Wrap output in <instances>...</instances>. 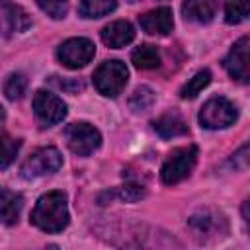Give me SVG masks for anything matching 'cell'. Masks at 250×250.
Masks as SVG:
<instances>
[{"mask_svg":"<svg viewBox=\"0 0 250 250\" xmlns=\"http://www.w3.org/2000/svg\"><path fill=\"white\" fill-rule=\"evenodd\" d=\"M62 166V156L55 146H43L37 148L35 152H31L25 162L21 164V176L31 180V178H39V176H47L57 172Z\"/></svg>","mask_w":250,"mask_h":250,"instance_id":"cell-6","label":"cell"},{"mask_svg":"<svg viewBox=\"0 0 250 250\" xmlns=\"http://www.w3.org/2000/svg\"><path fill=\"white\" fill-rule=\"evenodd\" d=\"M115 8L117 0H82L78 12L82 18H102L111 14Z\"/></svg>","mask_w":250,"mask_h":250,"instance_id":"cell-18","label":"cell"},{"mask_svg":"<svg viewBox=\"0 0 250 250\" xmlns=\"http://www.w3.org/2000/svg\"><path fill=\"white\" fill-rule=\"evenodd\" d=\"M37 6L53 20H62L68 14V0H37Z\"/></svg>","mask_w":250,"mask_h":250,"instance_id":"cell-24","label":"cell"},{"mask_svg":"<svg viewBox=\"0 0 250 250\" xmlns=\"http://www.w3.org/2000/svg\"><path fill=\"white\" fill-rule=\"evenodd\" d=\"M25 88H27V80L21 72H14L6 78L4 82V94L8 100H20L23 94H25Z\"/></svg>","mask_w":250,"mask_h":250,"instance_id":"cell-23","label":"cell"},{"mask_svg":"<svg viewBox=\"0 0 250 250\" xmlns=\"http://www.w3.org/2000/svg\"><path fill=\"white\" fill-rule=\"evenodd\" d=\"M64 141L66 146L78 154V156H90L92 152H96L102 145V135L100 131L86 123V121H78V123H70L64 129Z\"/></svg>","mask_w":250,"mask_h":250,"instance_id":"cell-4","label":"cell"},{"mask_svg":"<svg viewBox=\"0 0 250 250\" xmlns=\"http://www.w3.org/2000/svg\"><path fill=\"white\" fill-rule=\"evenodd\" d=\"M143 195H145V189L139 188V186H133V184L123 186V188L119 189V197H121L123 201H137V199H141Z\"/></svg>","mask_w":250,"mask_h":250,"instance_id":"cell-25","label":"cell"},{"mask_svg":"<svg viewBox=\"0 0 250 250\" xmlns=\"http://www.w3.org/2000/svg\"><path fill=\"white\" fill-rule=\"evenodd\" d=\"M129 2H137V0H129Z\"/></svg>","mask_w":250,"mask_h":250,"instance_id":"cell-27","label":"cell"},{"mask_svg":"<svg viewBox=\"0 0 250 250\" xmlns=\"http://www.w3.org/2000/svg\"><path fill=\"white\" fill-rule=\"evenodd\" d=\"M33 113L41 127H53L66 117V104L47 90H37L33 96Z\"/></svg>","mask_w":250,"mask_h":250,"instance_id":"cell-7","label":"cell"},{"mask_svg":"<svg viewBox=\"0 0 250 250\" xmlns=\"http://www.w3.org/2000/svg\"><path fill=\"white\" fill-rule=\"evenodd\" d=\"M139 25L148 35H168L172 31V27H174L172 10L166 8V6L150 10V12L143 14V16H139Z\"/></svg>","mask_w":250,"mask_h":250,"instance_id":"cell-12","label":"cell"},{"mask_svg":"<svg viewBox=\"0 0 250 250\" xmlns=\"http://www.w3.org/2000/svg\"><path fill=\"white\" fill-rule=\"evenodd\" d=\"M4 121H6V109L0 105V127L4 125Z\"/></svg>","mask_w":250,"mask_h":250,"instance_id":"cell-26","label":"cell"},{"mask_svg":"<svg viewBox=\"0 0 250 250\" xmlns=\"http://www.w3.org/2000/svg\"><path fill=\"white\" fill-rule=\"evenodd\" d=\"M31 223L43 232H61L68 225L66 195L62 191H49L41 195L31 211Z\"/></svg>","mask_w":250,"mask_h":250,"instance_id":"cell-1","label":"cell"},{"mask_svg":"<svg viewBox=\"0 0 250 250\" xmlns=\"http://www.w3.org/2000/svg\"><path fill=\"white\" fill-rule=\"evenodd\" d=\"M152 127H154V131L162 139H174V137H180V135L188 133V125H186V121L178 113H164V115H160L158 119H154Z\"/></svg>","mask_w":250,"mask_h":250,"instance_id":"cell-16","label":"cell"},{"mask_svg":"<svg viewBox=\"0 0 250 250\" xmlns=\"http://www.w3.org/2000/svg\"><path fill=\"white\" fill-rule=\"evenodd\" d=\"M29 25H31V20L21 6L12 4L8 0H0V33L2 35L8 37L12 33H21Z\"/></svg>","mask_w":250,"mask_h":250,"instance_id":"cell-10","label":"cell"},{"mask_svg":"<svg viewBox=\"0 0 250 250\" xmlns=\"http://www.w3.org/2000/svg\"><path fill=\"white\" fill-rule=\"evenodd\" d=\"M94 55H96V45L86 37L66 39L57 51L61 64H64L66 68H82L94 59Z\"/></svg>","mask_w":250,"mask_h":250,"instance_id":"cell-8","label":"cell"},{"mask_svg":"<svg viewBox=\"0 0 250 250\" xmlns=\"http://www.w3.org/2000/svg\"><path fill=\"white\" fill-rule=\"evenodd\" d=\"M195 162H197V146L195 145H188V146H180V148L172 150L160 170L162 182L166 186H174V184L186 180L191 174Z\"/></svg>","mask_w":250,"mask_h":250,"instance_id":"cell-2","label":"cell"},{"mask_svg":"<svg viewBox=\"0 0 250 250\" xmlns=\"http://www.w3.org/2000/svg\"><path fill=\"white\" fill-rule=\"evenodd\" d=\"M152 104H154V92H152L148 86H139V88H135V92H133L131 98H129V107H131L135 113L146 111Z\"/></svg>","mask_w":250,"mask_h":250,"instance_id":"cell-22","label":"cell"},{"mask_svg":"<svg viewBox=\"0 0 250 250\" xmlns=\"http://www.w3.org/2000/svg\"><path fill=\"white\" fill-rule=\"evenodd\" d=\"M127 78H129V70L125 62L117 59L105 61L94 70V86L102 96H107V98L119 96L127 84Z\"/></svg>","mask_w":250,"mask_h":250,"instance_id":"cell-3","label":"cell"},{"mask_svg":"<svg viewBox=\"0 0 250 250\" xmlns=\"http://www.w3.org/2000/svg\"><path fill=\"white\" fill-rule=\"evenodd\" d=\"M189 229L193 230V234L197 238H201L205 242L211 236L219 238L221 234H225L227 232V221L217 213L203 211V213H197L189 219Z\"/></svg>","mask_w":250,"mask_h":250,"instance_id":"cell-11","label":"cell"},{"mask_svg":"<svg viewBox=\"0 0 250 250\" xmlns=\"http://www.w3.org/2000/svg\"><path fill=\"white\" fill-rule=\"evenodd\" d=\"M20 146H21L20 139L0 135V168H8L16 160V154L20 152Z\"/></svg>","mask_w":250,"mask_h":250,"instance_id":"cell-21","label":"cell"},{"mask_svg":"<svg viewBox=\"0 0 250 250\" xmlns=\"http://www.w3.org/2000/svg\"><path fill=\"white\" fill-rule=\"evenodd\" d=\"M23 207V197L16 191H10L6 188H0V223L2 225H16L20 219Z\"/></svg>","mask_w":250,"mask_h":250,"instance_id":"cell-15","label":"cell"},{"mask_svg":"<svg viewBox=\"0 0 250 250\" xmlns=\"http://www.w3.org/2000/svg\"><path fill=\"white\" fill-rule=\"evenodd\" d=\"M250 14V4L248 0H227L225 4V20L227 23L234 25V23H240L248 18Z\"/></svg>","mask_w":250,"mask_h":250,"instance_id":"cell-20","label":"cell"},{"mask_svg":"<svg viewBox=\"0 0 250 250\" xmlns=\"http://www.w3.org/2000/svg\"><path fill=\"white\" fill-rule=\"evenodd\" d=\"M248 53H250V39L244 35L232 45V49L229 51L223 62L227 72L242 84H246L250 78V55Z\"/></svg>","mask_w":250,"mask_h":250,"instance_id":"cell-9","label":"cell"},{"mask_svg":"<svg viewBox=\"0 0 250 250\" xmlns=\"http://www.w3.org/2000/svg\"><path fill=\"white\" fill-rule=\"evenodd\" d=\"M102 41L111 47V49H121L125 45H129L133 39H135V27L125 21V20H117V21H111L107 23L104 29H102Z\"/></svg>","mask_w":250,"mask_h":250,"instance_id":"cell-13","label":"cell"},{"mask_svg":"<svg viewBox=\"0 0 250 250\" xmlns=\"http://www.w3.org/2000/svg\"><path fill=\"white\" fill-rule=\"evenodd\" d=\"M131 61L137 68H143V70H150V68H156L160 64V53L154 45H139L133 53H131Z\"/></svg>","mask_w":250,"mask_h":250,"instance_id":"cell-17","label":"cell"},{"mask_svg":"<svg viewBox=\"0 0 250 250\" xmlns=\"http://www.w3.org/2000/svg\"><path fill=\"white\" fill-rule=\"evenodd\" d=\"M219 10V0H186L182 4V14L186 20L195 23H209Z\"/></svg>","mask_w":250,"mask_h":250,"instance_id":"cell-14","label":"cell"},{"mask_svg":"<svg viewBox=\"0 0 250 250\" xmlns=\"http://www.w3.org/2000/svg\"><path fill=\"white\" fill-rule=\"evenodd\" d=\"M238 117L234 104L223 96H215L207 100L199 111V123L205 129H225L232 125Z\"/></svg>","mask_w":250,"mask_h":250,"instance_id":"cell-5","label":"cell"},{"mask_svg":"<svg viewBox=\"0 0 250 250\" xmlns=\"http://www.w3.org/2000/svg\"><path fill=\"white\" fill-rule=\"evenodd\" d=\"M211 82V72L207 70V68H203V70H199V72H195L184 86H182V90H180V96L184 98V100H193L207 84Z\"/></svg>","mask_w":250,"mask_h":250,"instance_id":"cell-19","label":"cell"}]
</instances>
